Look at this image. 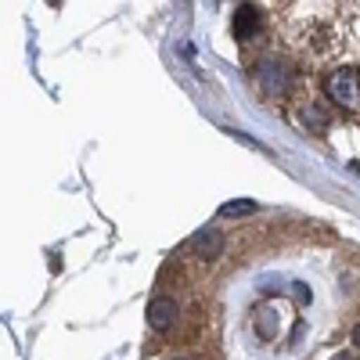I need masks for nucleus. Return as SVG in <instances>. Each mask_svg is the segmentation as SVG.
Returning a JSON list of instances; mask_svg holds the SVG:
<instances>
[{"label":"nucleus","mask_w":360,"mask_h":360,"mask_svg":"<svg viewBox=\"0 0 360 360\" xmlns=\"http://www.w3.org/2000/svg\"><path fill=\"white\" fill-rule=\"evenodd\" d=\"M303 123H307L310 134H324L332 119H328V112H324L321 105H307V108H303Z\"/></svg>","instance_id":"6"},{"label":"nucleus","mask_w":360,"mask_h":360,"mask_svg":"<svg viewBox=\"0 0 360 360\" xmlns=\"http://www.w3.org/2000/svg\"><path fill=\"white\" fill-rule=\"evenodd\" d=\"M324 94L339 108H360V69H335L324 79Z\"/></svg>","instance_id":"2"},{"label":"nucleus","mask_w":360,"mask_h":360,"mask_svg":"<svg viewBox=\"0 0 360 360\" xmlns=\"http://www.w3.org/2000/svg\"><path fill=\"white\" fill-rule=\"evenodd\" d=\"M332 360H353V353H335Z\"/></svg>","instance_id":"10"},{"label":"nucleus","mask_w":360,"mask_h":360,"mask_svg":"<svg viewBox=\"0 0 360 360\" xmlns=\"http://www.w3.org/2000/svg\"><path fill=\"white\" fill-rule=\"evenodd\" d=\"M173 360H180V356H173Z\"/></svg>","instance_id":"11"},{"label":"nucleus","mask_w":360,"mask_h":360,"mask_svg":"<svg viewBox=\"0 0 360 360\" xmlns=\"http://www.w3.org/2000/svg\"><path fill=\"white\" fill-rule=\"evenodd\" d=\"M220 213L224 217H249V213H256V202L252 198H234V202L220 205Z\"/></svg>","instance_id":"7"},{"label":"nucleus","mask_w":360,"mask_h":360,"mask_svg":"<svg viewBox=\"0 0 360 360\" xmlns=\"http://www.w3.org/2000/svg\"><path fill=\"white\" fill-rule=\"evenodd\" d=\"M180 317V307L173 303L169 295H155L152 303H148V324L155 328V332H166V328H173Z\"/></svg>","instance_id":"4"},{"label":"nucleus","mask_w":360,"mask_h":360,"mask_svg":"<svg viewBox=\"0 0 360 360\" xmlns=\"http://www.w3.org/2000/svg\"><path fill=\"white\" fill-rule=\"evenodd\" d=\"M256 83H259L263 94L285 98V94H292V86H295V69L288 62H281V58H263V62L256 65Z\"/></svg>","instance_id":"1"},{"label":"nucleus","mask_w":360,"mask_h":360,"mask_svg":"<svg viewBox=\"0 0 360 360\" xmlns=\"http://www.w3.org/2000/svg\"><path fill=\"white\" fill-rule=\"evenodd\" d=\"M191 249H195L202 259H217V256H220V249H224V238H220V231L205 227V231H198V234L191 238Z\"/></svg>","instance_id":"5"},{"label":"nucleus","mask_w":360,"mask_h":360,"mask_svg":"<svg viewBox=\"0 0 360 360\" xmlns=\"http://www.w3.org/2000/svg\"><path fill=\"white\" fill-rule=\"evenodd\" d=\"M353 346H356V349H360V324H356V328H353Z\"/></svg>","instance_id":"9"},{"label":"nucleus","mask_w":360,"mask_h":360,"mask_svg":"<svg viewBox=\"0 0 360 360\" xmlns=\"http://www.w3.org/2000/svg\"><path fill=\"white\" fill-rule=\"evenodd\" d=\"M292 295H295V299H299V303H303V307H307L310 299H314V295H310V288H307L303 281H299V285H292Z\"/></svg>","instance_id":"8"},{"label":"nucleus","mask_w":360,"mask_h":360,"mask_svg":"<svg viewBox=\"0 0 360 360\" xmlns=\"http://www.w3.org/2000/svg\"><path fill=\"white\" fill-rule=\"evenodd\" d=\"M231 29H234V40H242V44L256 40V37H259V29H263V15H259V8H256V4H238Z\"/></svg>","instance_id":"3"}]
</instances>
